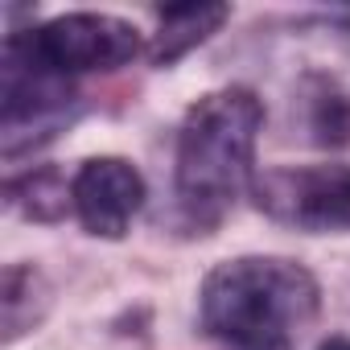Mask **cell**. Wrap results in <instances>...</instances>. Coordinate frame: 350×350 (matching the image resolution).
Masks as SVG:
<instances>
[{"label": "cell", "mask_w": 350, "mask_h": 350, "mask_svg": "<svg viewBox=\"0 0 350 350\" xmlns=\"http://www.w3.org/2000/svg\"><path fill=\"white\" fill-rule=\"evenodd\" d=\"M317 350H350V338H342V334H334V338H325Z\"/></svg>", "instance_id": "obj_11"}, {"label": "cell", "mask_w": 350, "mask_h": 350, "mask_svg": "<svg viewBox=\"0 0 350 350\" xmlns=\"http://www.w3.org/2000/svg\"><path fill=\"white\" fill-rule=\"evenodd\" d=\"M75 116H79V91L70 79L33 70L21 58L5 54V157L9 161L54 140Z\"/></svg>", "instance_id": "obj_4"}, {"label": "cell", "mask_w": 350, "mask_h": 350, "mask_svg": "<svg viewBox=\"0 0 350 350\" xmlns=\"http://www.w3.org/2000/svg\"><path fill=\"white\" fill-rule=\"evenodd\" d=\"M264 103L247 87L202 95L178 132V202L190 223L215 227L252 186Z\"/></svg>", "instance_id": "obj_2"}, {"label": "cell", "mask_w": 350, "mask_h": 350, "mask_svg": "<svg viewBox=\"0 0 350 350\" xmlns=\"http://www.w3.org/2000/svg\"><path fill=\"white\" fill-rule=\"evenodd\" d=\"M50 297L42 284V272L29 264H13L5 272V338L17 342L25 329H33L46 313Z\"/></svg>", "instance_id": "obj_9"}, {"label": "cell", "mask_w": 350, "mask_h": 350, "mask_svg": "<svg viewBox=\"0 0 350 350\" xmlns=\"http://www.w3.org/2000/svg\"><path fill=\"white\" fill-rule=\"evenodd\" d=\"M309 132L325 148L346 144L350 140V95H342L334 83H317L309 91Z\"/></svg>", "instance_id": "obj_10"}, {"label": "cell", "mask_w": 350, "mask_h": 350, "mask_svg": "<svg viewBox=\"0 0 350 350\" xmlns=\"http://www.w3.org/2000/svg\"><path fill=\"white\" fill-rule=\"evenodd\" d=\"M5 54L21 58L33 70L75 79L91 70H120L140 54V29L107 13H66L38 29L9 33Z\"/></svg>", "instance_id": "obj_3"}, {"label": "cell", "mask_w": 350, "mask_h": 350, "mask_svg": "<svg viewBox=\"0 0 350 350\" xmlns=\"http://www.w3.org/2000/svg\"><path fill=\"white\" fill-rule=\"evenodd\" d=\"M9 202L17 211H25L29 219H38V223H54V219L66 215V206H75L70 186L54 165H42V169H29L21 178H13L9 182Z\"/></svg>", "instance_id": "obj_8"}, {"label": "cell", "mask_w": 350, "mask_h": 350, "mask_svg": "<svg viewBox=\"0 0 350 350\" xmlns=\"http://www.w3.org/2000/svg\"><path fill=\"white\" fill-rule=\"evenodd\" d=\"M256 202L276 223L305 231H338L350 227V169L317 165V169H272L256 182Z\"/></svg>", "instance_id": "obj_5"}, {"label": "cell", "mask_w": 350, "mask_h": 350, "mask_svg": "<svg viewBox=\"0 0 350 350\" xmlns=\"http://www.w3.org/2000/svg\"><path fill=\"white\" fill-rule=\"evenodd\" d=\"M79 223L99 239H120L144 206V178L124 157H91L70 178Z\"/></svg>", "instance_id": "obj_6"}, {"label": "cell", "mask_w": 350, "mask_h": 350, "mask_svg": "<svg viewBox=\"0 0 350 350\" xmlns=\"http://www.w3.org/2000/svg\"><path fill=\"white\" fill-rule=\"evenodd\" d=\"M231 17L227 5H173L157 13V33L148 46V62L152 66H173L178 58H186L194 46H202L211 33H219V25Z\"/></svg>", "instance_id": "obj_7"}, {"label": "cell", "mask_w": 350, "mask_h": 350, "mask_svg": "<svg viewBox=\"0 0 350 350\" xmlns=\"http://www.w3.org/2000/svg\"><path fill=\"white\" fill-rule=\"evenodd\" d=\"M317 280L280 256H239L202 280V329L223 350H297L317 317Z\"/></svg>", "instance_id": "obj_1"}]
</instances>
